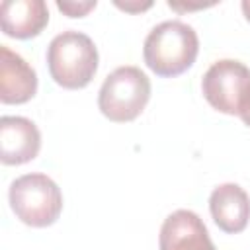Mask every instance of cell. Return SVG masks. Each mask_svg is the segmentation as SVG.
Instances as JSON below:
<instances>
[{
  "mask_svg": "<svg viewBox=\"0 0 250 250\" xmlns=\"http://www.w3.org/2000/svg\"><path fill=\"white\" fill-rule=\"evenodd\" d=\"M199 37L195 29L180 20H168L154 25L143 47L146 66L162 78L186 72L197 59Z\"/></svg>",
  "mask_w": 250,
  "mask_h": 250,
  "instance_id": "obj_1",
  "label": "cell"
},
{
  "mask_svg": "<svg viewBox=\"0 0 250 250\" xmlns=\"http://www.w3.org/2000/svg\"><path fill=\"white\" fill-rule=\"evenodd\" d=\"M98 49L82 31H62L47 47V66L51 78L66 88L80 90L88 86L98 70Z\"/></svg>",
  "mask_w": 250,
  "mask_h": 250,
  "instance_id": "obj_2",
  "label": "cell"
},
{
  "mask_svg": "<svg viewBox=\"0 0 250 250\" xmlns=\"http://www.w3.org/2000/svg\"><path fill=\"white\" fill-rule=\"evenodd\" d=\"M8 199L16 217L35 229L53 225L62 211L61 188L41 172L16 178L10 184Z\"/></svg>",
  "mask_w": 250,
  "mask_h": 250,
  "instance_id": "obj_3",
  "label": "cell"
},
{
  "mask_svg": "<svg viewBox=\"0 0 250 250\" xmlns=\"http://www.w3.org/2000/svg\"><path fill=\"white\" fill-rule=\"evenodd\" d=\"M150 100V80L139 66H119L109 72L98 94L100 111L115 123L137 119Z\"/></svg>",
  "mask_w": 250,
  "mask_h": 250,
  "instance_id": "obj_4",
  "label": "cell"
},
{
  "mask_svg": "<svg viewBox=\"0 0 250 250\" xmlns=\"http://www.w3.org/2000/svg\"><path fill=\"white\" fill-rule=\"evenodd\" d=\"M201 92L217 111L240 115L250 104V68L240 61L221 59L203 74Z\"/></svg>",
  "mask_w": 250,
  "mask_h": 250,
  "instance_id": "obj_5",
  "label": "cell"
},
{
  "mask_svg": "<svg viewBox=\"0 0 250 250\" xmlns=\"http://www.w3.org/2000/svg\"><path fill=\"white\" fill-rule=\"evenodd\" d=\"M41 148L37 125L21 115L0 117V160L8 166H20L33 160Z\"/></svg>",
  "mask_w": 250,
  "mask_h": 250,
  "instance_id": "obj_6",
  "label": "cell"
},
{
  "mask_svg": "<svg viewBox=\"0 0 250 250\" xmlns=\"http://www.w3.org/2000/svg\"><path fill=\"white\" fill-rule=\"evenodd\" d=\"M158 244L160 250H217L205 223L189 209H178L164 219Z\"/></svg>",
  "mask_w": 250,
  "mask_h": 250,
  "instance_id": "obj_7",
  "label": "cell"
},
{
  "mask_svg": "<svg viewBox=\"0 0 250 250\" xmlns=\"http://www.w3.org/2000/svg\"><path fill=\"white\" fill-rule=\"evenodd\" d=\"M37 92V74L25 59L0 45V102L25 104Z\"/></svg>",
  "mask_w": 250,
  "mask_h": 250,
  "instance_id": "obj_8",
  "label": "cell"
},
{
  "mask_svg": "<svg viewBox=\"0 0 250 250\" xmlns=\"http://www.w3.org/2000/svg\"><path fill=\"white\" fill-rule=\"evenodd\" d=\"M209 211L215 225L227 232H242L250 219V197L238 184H221L209 195Z\"/></svg>",
  "mask_w": 250,
  "mask_h": 250,
  "instance_id": "obj_9",
  "label": "cell"
},
{
  "mask_svg": "<svg viewBox=\"0 0 250 250\" xmlns=\"http://www.w3.org/2000/svg\"><path fill=\"white\" fill-rule=\"evenodd\" d=\"M49 23V10L43 0H4L0 4V27L8 37L31 39Z\"/></svg>",
  "mask_w": 250,
  "mask_h": 250,
  "instance_id": "obj_10",
  "label": "cell"
},
{
  "mask_svg": "<svg viewBox=\"0 0 250 250\" xmlns=\"http://www.w3.org/2000/svg\"><path fill=\"white\" fill-rule=\"evenodd\" d=\"M57 8L66 14L68 18H84L90 10L96 8V0L88 2H74V0H57Z\"/></svg>",
  "mask_w": 250,
  "mask_h": 250,
  "instance_id": "obj_11",
  "label": "cell"
},
{
  "mask_svg": "<svg viewBox=\"0 0 250 250\" xmlns=\"http://www.w3.org/2000/svg\"><path fill=\"white\" fill-rule=\"evenodd\" d=\"M115 6L121 8V10H125V12H143V10L150 8L152 2H119V0H117Z\"/></svg>",
  "mask_w": 250,
  "mask_h": 250,
  "instance_id": "obj_12",
  "label": "cell"
},
{
  "mask_svg": "<svg viewBox=\"0 0 250 250\" xmlns=\"http://www.w3.org/2000/svg\"><path fill=\"white\" fill-rule=\"evenodd\" d=\"M238 117L244 121V125H248V127H250V104L246 105V109H244V111H242Z\"/></svg>",
  "mask_w": 250,
  "mask_h": 250,
  "instance_id": "obj_13",
  "label": "cell"
},
{
  "mask_svg": "<svg viewBox=\"0 0 250 250\" xmlns=\"http://www.w3.org/2000/svg\"><path fill=\"white\" fill-rule=\"evenodd\" d=\"M242 12H244V18L250 21V0H242Z\"/></svg>",
  "mask_w": 250,
  "mask_h": 250,
  "instance_id": "obj_14",
  "label": "cell"
}]
</instances>
